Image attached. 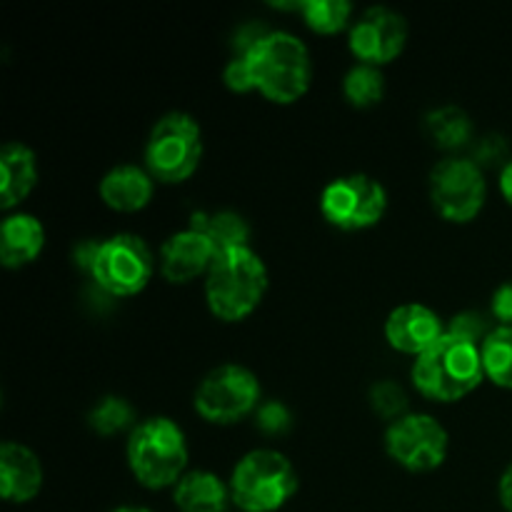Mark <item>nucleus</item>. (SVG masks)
I'll use <instances>...</instances> for the list:
<instances>
[{
    "instance_id": "obj_16",
    "label": "nucleus",
    "mask_w": 512,
    "mask_h": 512,
    "mask_svg": "<svg viewBox=\"0 0 512 512\" xmlns=\"http://www.w3.org/2000/svg\"><path fill=\"white\" fill-rule=\"evenodd\" d=\"M100 198L118 213H138L153 200V175L138 165H118L100 180Z\"/></svg>"
},
{
    "instance_id": "obj_2",
    "label": "nucleus",
    "mask_w": 512,
    "mask_h": 512,
    "mask_svg": "<svg viewBox=\"0 0 512 512\" xmlns=\"http://www.w3.org/2000/svg\"><path fill=\"white\" fill-rule=\"evenodd\" d=\"M245 58L253 70L255 90L273 103L290 105L308 93L313 63L305 43L293 33H265Z\"/></svg>"
},
{
    "instance_id": "obj_22",
    "label": "nucleus",
    "mask_w": 512,
    "mask_h": 512,
    "mask_svg": "<svg viewBox=\"0 0 512 512\" xmlns=\"http://www.w3.org/2000/svg\"><path fill=\"white\" fill-rule=\"evenodd\" d=\"M485 378L493 380L498 388L512 390V328H498L480 345Z\"/></svg>"
},
{
    "instance_id": "obj_10",
    "label": "nucleus",
    "mask_w": 512,
    "mask_h": 512,
    "mask_svg": "<svg viewBox=\"0 0 512 512\" xmlns=\"http://www.w3.org/2000/svg\"><path fill=\"white\" fill-rule=\"evenodd\" d=\"M430 198L450 223H470L485 205V175L470 158H445L430 173Z\"/></svg>"
},
{
    "instance_id": "obj_32",
    "label": "nucleus",
    "mask_w": 512,
    "mask_h": 512,
    "mask_svg": "<svg viewBox=\"0 0 512 512\" xmlns=\"http://www.w3.org/2000/svg\"><path fill=\"white\" fill-rule=\"evenodd\" d=\"M100 245H103L100 240H80L73 250L75 265H78L80 270H85L88 275H93L95 260H98V253H100Z\"/></svg>"
},
{
    "instance_id": "obj_1",
    "label": "nucleus",
    "mask_w": 512,
    "mask_h": 512,
    "mask_svg": "<svg viewBox=\"0 0 512 512\" xmlns=\"http://www.w3.org/2000/svg\"><path fill=\"white\" fill-rule=\"evenodd\" d=\"M485 378L483 358L478 345L450 335L445 330L443 338L425 350L413 365V385L420 395L435 403H455L473 393Z\"/></svg>"
},
{
    "instance_id": "obj_33",
    "label": "nucleus",
    "mask_w": 512,
    "mask_h": 512,
    "mask_svg": "<svg viewBox=\"0 0 512 512\" xmlns=\"http://www.w3.org/2000/svg\"><path fill=\"white\" fill-rule=\"evenodd\" d=\"M500 503L503 508L512 512V463L505 468L503 478H500Z\"/></svg>"
},
{
    "instance_id": "obj_5",
    "label": "nucleus",
    "mask_w": 512,
    "mask_h": 512,
    "mask_svg": "<svg viewBox=\"0 0 512 512\" xmlns=\"http://www.w3.org/2000/svg\"><path fill=\"white\" fill-rule=\"evenodd\" d=\"M298 490V475L278 450H253L230 478V498L245 512H275Z\"/></svg>"
},
{
    "instance_id": "obj_24",
    "label": "nucleus",
    "mask_w": 512,
    "mask_h": 512,
    "mask_svg": "<svg viewBox=\"0 0 512 512\" xmlns=\"http://www.w3.org/2000/svg\"><path fill=\"white\" fill-rule=\"evenodd\" d=\"M300 13L315 33L333 35L348 25L353 5L345 0H308V3H300Z\"/></svg>"
},
{
    "instance_id": "obj_11",
    "label": "nucleus",
    "mask_w": 512,
    "mask_h": 512,
    "mask_svg": "<svg viewBox=\"0 0 512 512\" xmlns=\"http://www.w3.org/2000/svg\"><path fill=\"white\" fill-rule=\"evenodd\" d=\"M385 450L410 473H430L445 463L448 430L433 415L408 413L390 423L385 433Z\"/></svg>"
},
{
    "instance_id": "obj_34",
    "label": "nucleus",
    "mask_w": 512,
    "mask_h": 512,
    "mask_svg": "<svg viewBox=\"0 0 512 512\" xmlns=\"http://www.w3.org/2000/svg\"><path fill=\"white\" fill-rule=\"evenodd\" d=\"M500 193L512 205V160L500 170Z\"/></svg>"
},
{
    "instance_id": "obj_4",
    "label": "nucleus",
    "mask_w": 512,
    "mask_h": 512,
    "mask_svg": "<svg viewBox=\"0 0 512 512\" xmlns=\"http://www.w3.org/2000/svg\"><path fill=\"white\" fill-rule=\"evenodd\" d=\"M128 463L135 480L150 490L178 485L188 465V443L170 418H150L130 433Z\"/></svg>"
},
{
    "instance_id": "obj_13",
    "label": "nucleus",
    "mask_w": 512,
    "mask_h": 512,
    "mask_svg": "<svg viewBox=\"0 0 512 512\" xmlns=\"http://www.w3.org/2000/svg\"><path fill=\"white\" fill-rule=\"evenodd\" d=\"M215 258L218 253H215L213 243L203 233L188 228L165 240L163 250H160V270L168 283H190L200 275H208Z\"/></svg>"
},
{
    "instance_id": "obj_20",
    "label": "nucleus",
    "mask_w": 512,
    "mask_h": 512,
    "mask_svg": "<svg viewBox=\"0 0 512 512\" xmlns=\"http://www.w3.org/2000/svg\"><path fill=\"white\" fill-rule=\"evenodd\" d=\"M190 228L203 233L213 243L218 255L238 248H250L248 223L238 213H230V210H220V213H195L193 220H190Z\"/></svg>"
},
{
    "instance_id": "obj_31",
    "label": "nucleus",
    "mask_w": 512,
    "mask_h": 512,
    "mask_svg": "<svg viewBox=\"0 0 512 512\" xmlns=\"http://www.w3.org/2000/svg\"><path fill=\"white\" fill-rule=\"evenodd\" d=\"M490 315H493V320H498V325H503V328H512V280H505V283L493 293Z\"/></svg>"
},
{
    "instance_id": "obj_6",
    "label": "nucleus",
    "mask_w": 512,
    "mask_h": 512,
    "mask_svg": "<svg viewBox=\"0 0 512 512\" xmlns=\"http://www.w3.org/2000/svg\"><path fill=\"white\" fill-rule=\"evenodd\" d=\"M203 158L200 125L188 113H168L153 125L145 145V170L160 183H183Z\"/></svg>"
},
{
    "instance_id": "obj_7",
    "label": "nucleus",
    "mask_w": 512,
    "mask_h": 512,
    "mask_svg": "<svg viewBox=\"0 0 512 512\" xmlns=\"http://www.w3.org/2000/svg\"><path fill=\"white\" fill-rule=\"evenodd\" d=\"M260 383L243 365H220L210 370L195 393L200 418L215 425H233L260 408Z\"/></svg>"
},
{
    "instance_id": "obj_17",
    "label": "nucleus",
    "mask_w": 512,
    "mask_h": 512,
    "mask_svg": "<svg viewBox=\"0 0 512 512\" xmlns=\"http://www.w3.org/2000/svg\"><path fill=\"white\" fill-rule=\"evenodd\" d=\"M38 163L35 153L23 143H8L0 150V208L10 210L23 203L35 188Z\"/></svg>"
},
{
    "instance_id": "obj_30",
    "label": "nucleus",
    "mask_w": 512,
    "mask_h": 512,
    "mask_svg": "<svg viewBox=\"0 0 512 512\" xmlns=\"http://www.w3.org/2000/svg\"><path fill=\"white\" fill-rule=\"evenodd\" d=\"M223 80L230 90H235V93H250V90H255L253 70H250L245 55H235V58L225 65Z\"/></svg>"
},
{
    "instance_id": "obj_9",
    "label": "nucleus",
    "mask_w": 512,
    "mask_h": 512,
    "mask_svg": "<svg viewBox=\"0 0 512 512\" xmlns=\"http://www.w3.org/2000/svg\"><path fill=\"white\" fill-rule=\"evenodd\" d=\"M385 208H388L385 188L368 175L335 178L320 195L323 218L340 230L373 228L385 215Z\"/></svg>"
},
{
    "instance_id": "obj_8",
    "label": "nucleus",
    "mask_w": 512,
    "mask_h": 512,
    "mask_svg": "<svg viewBox=\"0 0 512 512\" xmlns=\"http://www.w3.org/2000/svg\"><path fill=\"white\" fill-rule=\"evenodd\" d=\"M90 278L100 285V290L115 298L138 295L153 278V253L138 235H113L100 245Z\"/></svg>"
},
{
    "instance_id": "obj_35",
    "label": "nucleus",
    "mask_w": 512,
    "mask_h": 512,
    "mask_svg": "<svg viewBox=\"0 0 512 512\" xmlns=\"http://www.w3.org/2000/svg\"><path fill=\"white\" fill-rule=\"evenodd\" d=\"M115 512H150V510H145V508H120Z\"/></svg>"
},
{
    "instance_id": "obj_28",
    "label": "nucleus",
    "mask_w": 512,
    "mask_h": 512,
    "mask_svg": "<svg viewBox=\"0 0 512 512\" xmlns=\"http://www.w3.org/2000/svg\"><path fill=\"white\" fill-rule=\"evenodd\" d=\"M508 155H510L508 143H505L500 135H488V138H483L478 145H475L473 158L470 160H473L475 165H480V168H485V165H500V163H503L505 168V165L510 163Z\"/></svg>"
},
{
    "instance_id": "obj_26",
    "label": "nucleus",
    "mask_w": 512,
    "mask_h": 512,
    "mask_svg": "<svg viewBox=\"0 0 512 512\" xmlns=\"http://www.w3.org/2000/svg\"><path fill=\"white\" fill-rule=\"evenodd\" d=\"M370 405H373L375 413L385 420H400L403 415H408V395L400 388L395 380H380L370 390Z\"/></svg>"
},
{
    "instance_id": "obj_18",
    "label": "nucleus",
    "mask_w": 512,
    "mask_h": 512,
    "mask_svg": "<svg viewBox=\"0 0 512 512\" xmlns=\"http://www.w3.org/2000/svg\"><path fill=\"white\" fill-rule=\"evenodd\" d=\"M45 245V228L28 213L10 215L0 228V260L5 268H23L33 263Z\"/></svg>"
},
{
    "instance_id": "obj_12",
    "label": "nucleus",
    "mask_w": 512,
    "mask_h": 512,
    "mask_svg": "<svg viewBox=\"0 0 512 512\" xmlns=\"http://www.w3.org/2000/svg\"><path fill=\"white\" fill-rule=\"evenodd\" d=\"M408 25L390 8H368L350 28V50L363 65H388L403 53Z\"/></svg>"
},
{
    "instance_id": "obj_3",
    "label": "nucleus",
    "mask_w": 512,
    "mask_h": 512,
    "mask_svg": "<svg viewBox=\"0 0 512 512\" xmlns=\"http://www.w3.org/2000/svg\"><path fill=\"white\" fill-rule=\"evenodd\" d=\"M205 278V298L210 310L225 323L248 318L263 303L268 290V268L250 248L218 255Z\"/></svg>"
},
{
    "instance_id": "obj_15",
    "label": "nucleus",
    "mask_w": 512,
    "mask_h": 512,
    "mask_svg": "<svg viewBox=\"0 0 512 512\" xmlns=\"http://www.w3.org/2000/svg\"><path fill=\"white\" fill-rule=\"evenodd\" d=\"M43 488V465L38 455L20 443L0 448V495L8 503H30Z\"/></svg>"
},
{
    "instance_id": "obj_23",
    "label": "nucleus",
    "mask_w": 512,
    "mask_h": 512,
    "mask_svg": "<svg viewBox=\"0 0 512 512\" xmlns=\"http://www.w3.org/2000/svg\"><path fill=\"white\" fill-rule=\"evenodd\" d=\"M343 93L355 108H373L385 95V78L380 68L373 65H355L343 80Z\"/></svg>"
},
{
    "instance_id": "obj_14",
    "label": "nucleus",
    "mask_w": 512,
    "mask_h": 512,
    "mask_svg": "<svg viewBox=\"0 0 512 512\" xmlns=\"http://www.w3.org/2000/svg\"><path fill=\"white\" fill-rule=\"evenodd\" d=\"M445 335L438 313L420 303H408L395 308L385 320V338L398 353L420 355L433 348Z\"/></svg>"
},
{
    "instance_id": "obj_29",
    "label": "nucleus",
    "mask_w": 512,
    "mask_h": 512,
    "mask_svg": "<svg viewBox=\"0 0 512 512\" xmlns=\"http://www.w3.org/2000/svg\"><path fill=\"white\" fill-rule=\"evenodd\" d=\"M258 428L268 435H280L290 428V413L283 403H263L258 408Z\"/></svg>"
},
{
    "instance_id": "obj_21",
    "label": "nucleus",
    "mask_w": 512,
    "mask_h": 512,
    "mask_svg": "<svg viewBox=\"0 0 512 512\" xmlns=\"http://www.w3.org/2000/svg\"><path fill=\"white\" fill-rule=\"evenodd\" d=\"M425 135L443 150H458L473 140V120L455 105H443L425 115Z\"/></svg>"
},
{
    "instance_id": "obj_27",
    "label": "nucleus",
    "mask_w": 512,
    "mask_h": 512,
    "mask_svg": "<svg viewBox=\"0 0 512 512\" xmlns=\"http://www.w3.org/2000/svg\"><path fill=\"white\" fill-rule=\"evenodd\" d=\"M445 330H448L450 335H458V338L468 340V343L478 345L480 348V345L485 343V338H488L495 328H490L488 315L475 313V310H465V313L455 315Z\"/></svg>"
},
{
    "instance_id": "obj_19",
    "label": "nucleus",
    "mask_w": 512,
    "mask_h": 512,
    "mask_svg": "<svg viewBox=\"0 0 512 512\" xmlns=\"http://www.w3.org/2000/svg\"><path fill=\"white\" fill-rule=\"evenodd\" d=\"M180 512H225L230 505V485L208 470L185 473L173 493Z\"/></svg>"
},
{
    "instance_id": "obj_25",
    "label": "nucleus",
    "mask_w": 512,
    "mask_h": 512,
    "mask_svg": "<svg viewBox=\"0 0 512 512\" xmlns=\"http://www.w3.org/2000/svg\"><path fill=\"white\" fill-rule=\"evenodd\" d=\"M135 413L123 398H103L90 413V428L98 435H115L133 423Z\"/></svg>"
}]
</instances>
